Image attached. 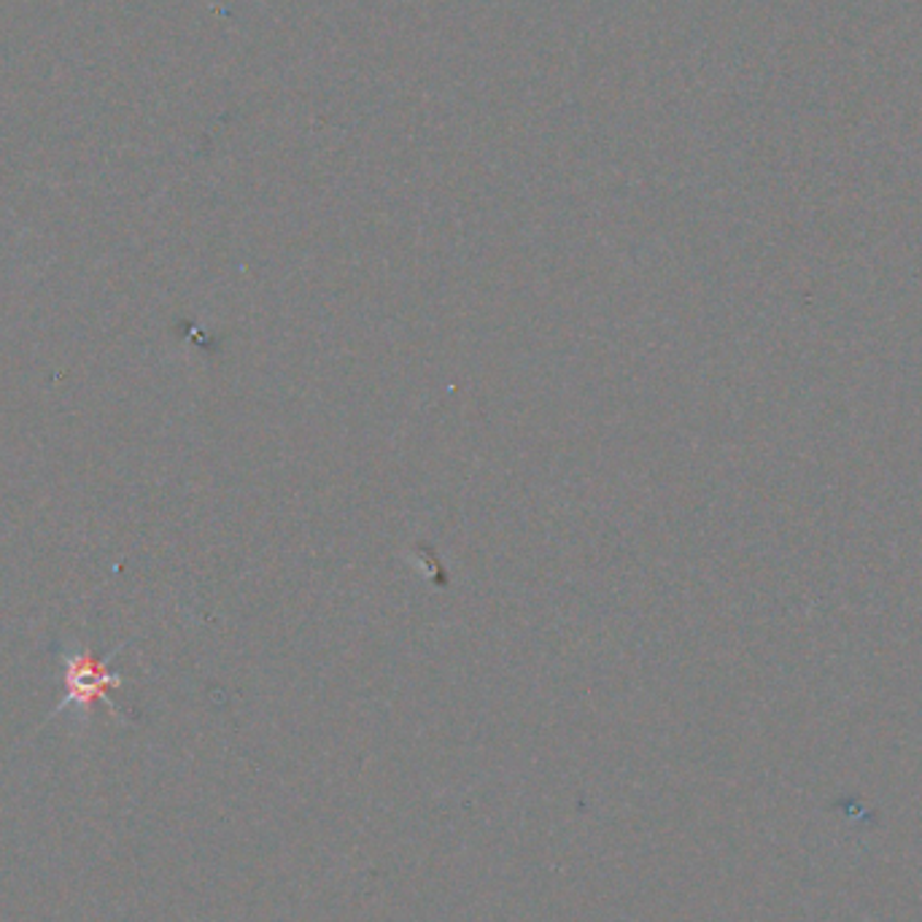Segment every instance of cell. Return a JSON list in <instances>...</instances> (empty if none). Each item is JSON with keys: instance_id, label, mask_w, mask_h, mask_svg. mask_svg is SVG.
<instances>
[{"instance_id": "cell-1", "label": "cell", "mask_w": 922, "mask_h": 922, "mask_svg": "<svg viewBox=\"0 0 922 922\" xmlns=\"http://www.w3.org/2000/svg\"><path fill=\"white\" fill-rule=\"evenodd\" d=\"M113 661V656H108ZM108 661H97L87 650L68 652L65 656V696L57 704L55 715L68 707H76L79 713H89V707L97 702H106L111 713H117L113 702L108 698V691L119 688L122 680L119 674L108 672Z\"/></svg>"}]
</instances>
